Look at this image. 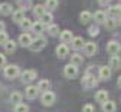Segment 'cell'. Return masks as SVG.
Here are the masks:
<instances>
[{"mask_svg": "<svg viewBox=\"0 0 121 112\" xmlns=\"http://www.w3.org/2000/svg\"><path fill=\"white\" fill-rule=\"evenodd\" d=\"M45 45H46V39H45L43 36L38 34V36H36V39L31 40V45L29 46V48H30L31 51H40V49L45 48Z\"/></svg>", "mask_w": 121, "mask_h": 112, "instance_id": "cell-1", "label": "cell"}, {"mask_svg": "<svg viewBox=\"0 0 121 112\" xmlns=\"http://www.w3.org/2000/svg\"><path fill=\"white\" fill-rule=\"evenodd\" d=\"M18 75H20V67H18L17 64H8V66L4 67V76L6 78L13 79V78H17Z\"/></svg>", "mask_w": 121, "mask_h": 112, "instance_id": "cell-2", "label": "cell"}, {"mask_svg": "<svg viewBox=\"0 0 121 112\" xmlns=\"http://www.w3.org/2000/svg\"><path fill=\"white\" fill-rule=\"evenodd\" d=\"M64 76L69 78V79H73L78 76V66H75V64H70L69 63L66 67H64Z\"/></svg>", "mask_w": 121, "mask_h": 112, "instance_id": "cell-3", "label": "cell"}, {"mask_svg": "<svg viewBox=\"0 0 121 112\" xmlns=\"http://www.w3.org/2000/svg\"><path fill=\"white\" fill-rule=\"evenodd\" d=\"M82 85L85 87V88H93V87H96V85H97L96 76H93L91 73H87L85 76L82 78Z\"/></svg>", "mask_w": 121, "mask_h": 112, "instance_id": "cell-4", "label": "cell"}, {"mask_svg": "<svg viewBox=\"0 0 121 112\" xmlns=\"http://www.w3.org/2000/svg\"><path fill=\"white\" fill-rule=\"evenodd\" d=\"M36 76H38V72L36 70H24L21 73V81L26 84H30L31 81H35Z\"/></svg>", "mask_w": 121, "mask_h": 112, "instance_id": "cell-5", "label": "cell"}, {"mask_svg": "<svg viewBox=\"0 0 121 112\" xmlns=\"http://www.w3.org/2000/svg\"><path fill=\"white\" fill-rule=\"evenodd\" d=\"M55 102V94L52 91H45L43 94H42V103H43L45 106H51Z\"/></svg>", "mask_w": 121, "mask_h": 112, "instance_id": "cell-6", "label": "cell"}, {"mask_svg": "<svg viewBox=\"0 0 121 112\" xmlns=\"http://www.w3.org/2000/svg\"><path fill=\"white\" fill-rule=\"evenodd\" d=\"M31 40H33V37H31L29 33H22V34L20 36V39H18L20 45L24 46V48H29V46L31 45Z\"/></svg>", "mask_w": 121, "mask_h": 112, "instance_id": "cell-7", "label": "cell"}, {"mask_svg": "<svg viewBox=\"0 0 121 112\" xmlns=\"http://www.w3.org/2000/svg\"><path fill=\"white\" fill-rule=\"evenodd\" d=\"M55 54H57V57H60V58L67 57V54H69V48H67V45H66V43L58 45L57 48H55Z\"/></svg>", "mask_w": 121, "mask_h": 112, "instance_id": "cell-8", "label": "cell"}, {"mask_svg": "<svg viewBox=\"0 0 121 112\" xmlns=\"http://www.w3.org/2000/svg\"><path fill=\"white\" fill-rule=\"evenodd\" d=\"M38 93H39V90H38V87H35V85H29V87L26 88V97H27V99H30V100L36 99Z\"/></svg>", "mask_w": 121, "mask_h": 112, "instance_id": "cell-9", "label": "cell"}, {"mask_svg": "<svg viewBox=\"0 0 121 112\" xmlns=\"http://www.w3.org/2000/svg\"><path fill=\"white\" fill-rule=\"evenodd\" d=\"M96 51H97V45L94 43V42H87V43H84V52H85L87 55L96 54Z\"/></svg>", "mask_w": 121, "mask_h": 112, "instance_id": "cell-10", "label": "cell"}, {"mask_svg": "<svg viewBox=\"0 0 121 112\" xmlns=\"http://www.w3.org/2000/svg\"><path fill=\"white\" fill-rule=\"evenodd\" d=\"M108 15H109V18H117L121 15V6L120 4H115V6H111L109 9H108Z\"/></svg>", "mask_w": 121, "mask_h": 112, "instance_id": "cell-11", "label": "cell"}, {"mask_svg": "<svg viewBox=\"0 0 121 112\" xmlns=\"http://www.w3.org/2000/svg\"><path fill=\"white\" fill-rule=\"evenodd\" d=\"M106 51H108L109 54H112V55H115L120 51V43H117L115 40H111V42H108V45H106Z\"/></svg>", "mask_w": 121, "mask_h": 112, "instance_id": "cell-12", "label": "cell"}, {"mask_svg": "<svg viewBox=\"0 0 121 112\" xmlns=\"http://www.w3.org/2000/svg\"><path fill=\"white\" fill-rule=\"evenodd\" d=\"M60 37H61V42L63 43H70V42L73 40V34H72V31L70 30H64V31H61L60 33Z\"/></svg>", "mask_w": 121, "mask_h": 112, "instance_id": "cell-13", "label": "cell"}, {"mask_svg": "<svg viewBox=\"0 0 121 112\" xmlns=\"http://www.w3.org/2000/svg\"><path fill=\"white\" fill-rule=\"evenodd\" d=\"M93 18H94L96 24H105V21H106V12H103V11H97L94 15H93Z\"/></svg>", "mask_w": 121, "mask_h": 112, "instance_id": "cell-14", "label": "cell"}, {"mask_svg": "<svg viewBox=\"0 0 121 112\" xmlns=\"http://www.w3.org/2000/svg\"><path fill=\"white\" fill-rule=\"evenodd\" d=\"M111 75H112V69H111V67H108V66L100 67V79L108 81V79L111 78Z\"/></svg>", "mask_w": 121, "mask_h": 112, "instance_id": "cell-15", "label": "cell"}, {"mask_svg": "<svg viewBox=\"0 0 121 112\" xmlns=\"http://www.w3.org/2000/svg\"><path fill=\"white\" fill-rule=\"evenodd\" d=\"M24 13H26V11H22V9H17L15 12H12V20L15 21V22H21L26 18Z\"/></svg>", "mask_w": 121, "mask_h": 112, "instance_id": "cell-16", "label": "cell"}, {"mask_svg": "<svg viewBox=\"0 0 121 112\" xmlns=\"http://www.w3.org/2000/svg\"><path fill=\"white\" fill-rule=\"evenodd\" d=\"M96 100L99 102V103H105V102L108 100V91L106 90H99L96 93Z\"/></svg>", "mask_w": 121, "mask_h": 112, "instance_id": "cell-17", "label": "cell"}, {"mask_svg": "<svg viewBox=\"0 0 121 112\" xmlns=\"http://www.w3.org/2000/svg\"><path fill=\"white\" fill-rule=\"evenodd\" d=\"M102 109H103V112H115V102L106 100L105 103H102Z\"/></svg>", "mask_w": 121, "mask_h": 112, "instance_id": "cell-18", "label": "cell"}, {"mask_svg": "<svg viewBox=\"0 0 121 112\" xmlns=\"http://www.w3.org/2000/svg\"><path fill=\"white\" fill-rule=\"evenodd\" d=\"M31 30H33L36 34H40L42 31L45 30V24H43L42 21H36V22H33V24H31Z\"/></svg>", "mask_w": 121, "mask_h": 112, "instance_id": "cell-19", "label": "cell"}, {"mask_svg": "<svg viewBox=\"0 0 121 112\" xmlns=\"http://www.w3.org/2000/svg\"><path fill=\"white\" fill-rule=\"evenodd\" d=\"M70 43H72V48L78 51V49L84 48V43H85V42H84L82 37H73V40L70 42Z\"/></svg>", "mask_w": 121, "mask_h": 112, "instance_id": "cell-20", "label": "cell"}, {"mask_svg": "<svg viewBox=\"0 0 121 112\" xmlns=\"http://www.w3.org/2000/svg\"><path fill=\"white\" fill-rule=\"evenodd\" d=\"M82 63H84V57H82L81 54H78V52L72 54V57H70V64L79 66V64H82Z\"/></svg>", "mask_w": 121, "mask_h": 112, "instance_id": "cell-21", "label": "cell"}, {"mask_svg": "<svg viewBox=\"0 0 121 112\" xmlns=\"http://www.w3.org/2000/svg\"><path fill=\"white\" fill-rule=\"evenodd\" d=\"M109 67H111V69H120V67H121V60H120V57H117V54L111 57Z\"/></svg>", "mask_w": 121, "mask_h": 112, "instance_id": "cell-22", "label": "cell"}, {"mask_svg": "<svg viewBox=\"0 0 121 112\" xmlns=\"http://www.w3.org/2000/svg\"><path fill=\"white\" fill-rule=\"evenodd\" d=\"M11 102L13 105H18V103H21V100H22V94L20 91H13V93H11Z\"/></svg>", "mask_w": 121, "mask_h": 112, "instance_id": "cell-23", "label": "cell"}, {"mask_svg": "<svg viewBox=\"0 0 121 112\" xmlns=\"http://www.w3.org/2000/svg\"><path fill=\"white\" fill-rule=\"evenodd\" d=\"M0 13H2V15H11L12 6L9 3H0Z\"/></svg>", "mask_w": 121, "mask_h": 112, "instance_id": "cell-24", "label": "cell"}, {"mask_svg": "<svg viewBox=\"0 0 121 112\" xmlns=\"http://www.w3.org/2000/svg\"><path fill=\"white\" fill-rule=\"evenodd\" d=\"M4 46V51H6L8 54H12V52H15V49H17V43L13 40H8L6 43L3 45Z\"/></svg>", "mask_w": 121, "mask_h": 112, "instance_id": "cell-25", "label": "cell"}, {"mask_svg": "<svg viewBox=\"0 0 121 112\" xmlns=\"http://www.w3.org/2000/svg\"><path fill=\"white\" fill-rule=\"evenodd\" d=\"M45 12H46V9H45V6H42V4H36V6H33V15L35 17L40 18Z\"/></svg>", "mask_w": 121, "mask_h": 112, "instance_id": "cell-26", "label": "cell"}, {"mask_svg": "<svg viewBox=\"0 0 121 112\" xmlns=\"http://www.w3.org/2000/svg\"><path fill=\"white\" fill-rule=\"evenodd\" d=\"M49 87H51V82L48 81V79H42V81L39 82V85H38V90L42 91V93H45V91L49 90Z\"/></svg>", "mask_w": 121, "mask_h": 112, "instance_id": "cell-27", "label": "cell"}, {"mask_svg": "<svg viewBox=\"0 0 121 112\" xmlns=\"http://www.w3.org/2000/svg\"><path fill=\"white\" fill-rule=\"evenodd\" d=\"M91 18H93V15L88 11H84V12H81V15H79V20H81V22L82 24H88V22L91 21Z\"/></svg>", "mask_w": 121, "mask_h": 112, "instance_id": "cell-28", "label": "cell"}, {"mask_svg": "<svg viewBox=\"0 0 121 112\" xmlns=\"http://www.w3.org/2000/svg\"><path fill=\"white\" fill-rule=\"evenodd\" d=\"M57 6H58V0H46V3H45L46 11H55Z\"/></svg>", "mask_w": 121, "mask_h": 112, "instance_id": "cell-29", "label": "cell"}, {"mask_svg": "<svg viewBox=\"0 0 121 112\" xmlns=\"http://www.w3.org/2000/svg\"><path fill=\"white\" fill-rule=\"evenodd\" d=\"M48 33H49V36H52V37L58 36L60 34V27L55 26V24H49L48 26Z\"/></svg>", "mask_w": 121, "mask_h": 112, "instance_id": "cell-30", "label": "cell"}, {"mask_svg": "<svg viewBox=\"0 0 121 112\" xmlns=\"http://www.w3.org/2000/svg\"><path fill=\"white\" fill-rule=\"evenodd\" d=\"M117 20L115 18H106V21H105V26H106V29L108 30H114L115 27H117Z\"/></svg>", "mask_w": 121, "mask_h": 112, "instance_id": "cell-31", "label": "cell"}, {"mask_svg": "<svg viewBox=\"0 0 121 112\" xmlns=\"http://www.w3.org/2000/svg\"><path fill=\"white\" fill-rule=\"evenodd\" d=\"M31 24H33V22H31L29 18H24V20H22L21 22H20V26H21V29H22V31H27V30H30L31 29Z\"/></svg>", "mask_w": 121, "mask_h": 112, "instance_id": "cell-32", "label": "cell"}, {"mask_svg": "<svg viewBox=\"0 0 121 112\" xmlns=\"http://www.w3.org/2000/svg\"><path fill=\"white\" fill-rule=\"evenodd\" d=\"M18 4H20V9L27 11L29 8H31V0H18Z\"/></svg>", "mask_w": 121, "mask_h": 112, "instance_id": "cell-33", "label": "cell"}, {"mask_svg": "<svg viewBox=\"0 0 121 112\" xmlns=\"http://www.w3.org/2000/svg\"><path fill=\"white\" fill-rule=\"evenodd\" d=\"M40 21L43 22V24H49V22L52 21V13H51V12H45L43 15L40 17Z\"/></svg>", "mask_w": 121, "mask_h": 112, "instance_id": "cell-34", "label": "cell"}, {"mask_svg": "<svg viewBox=\"0 0 121 112\" xmlns=\"http://www.w3.org/2000/svg\"><path fill=\"white\" fill-rule=\"evenodd\" d=\"M15 112H29V106L21 102V103L15 105Z\"/></svg>", "mask_w": 121, "mask_h": 112, "instance_id": "cell-35", "label": "cell"}, {"mask_svg": "<svg viewBox=\"0 0 121 112\" xmlns=\"http://www.w3.org/2000/svg\"><path fill=\"white\" fill-rule=\"evenodd\" d=\"M8 40H9L8 34L4 33V31H0V45H4V43H6Z\"/></svg>", "mask_w": 121, "mask_h": 112, "instance_id": "cell-36", "label": "cell"}, {"mask_svg": "<svg viewBox=\"0 0 121 112\" xmlns=\"http://www.w3.org/2000/svg\"><path fill=\"white\" fill-rule=\"evenodd\" d=\"M88 31H90L91 36H97V34H99V27H97V26H91L90 29H88Z\"/></svg>", "mask_w": 121, "mask_h": 112, "instance_id": "cell-37", "label": "cell"}, {"mask_svg": "<svg viewBox=\"0 0 121 112\" xmlns=\"http://www.w3.org/2000/svg\"><path fill=\"white\" fill-rule=\"evenodd\" d=\"M82 112H94V106H93V105H90V103L84 105V108H82Z\"/></svg>", "mask_w": 121, "mask_h": 112, "instance_id": "cell-38", "label": "cell"}, {"mask_svg": "<svg viewBox=\"0 0 121 112\" xmlns=\"http://www.w3.org/2000/svg\"><path fill=\"white\" fill-rule=\"evenodd\" d=\"M4 66H6V57H4V54H0V67Z\"/></svg>", "mask_w": 121, "mask_h": 112, "instance_id": "cell-39", "label": "cell"}, {"mask_svg": "<svg viewBox=\"0 0 121 112\" xmlns=\"http://www.w3.org/2000/svg\"><path fill=\"white\" fill-rule=\"evenodd\" d=\"M97 2H99L100 6H108V4L111 3V0H97Z\"/></svg>", "mask_w": 121, "mask_h": 112, "instance_id": "cell-40", "label": "cell"}, {"mask_svg": "<svg viewBox=\"0 0 121 112\" xmlns=\"http://www.w3.org/2000/svg\"><path fill=\"white\" fill-rule=\"evenodd\" d=\"M0 31H4V22L0 21Z\"/></svg>", "mask_w": 121, "mask_h": 112, "instance_id": "cell-41", "label": "cell"}, {"mask_svg": "<svg viewBox=\"0 0 121 112\" xmlns=\"http://www.w3.org/2000/svg\"><path fill=\"white\" fill-rule=\"evenodd\" d=\"M118 87H120V88H121V76H120V78H118Z\"/></svg>", "mask_w": 121, "mask_h": 112, "instance_id": "cell-42", "label": "cell"}, {"mask_svg": "<svg viewBox=\"0 0 121 112\" xmlns=\"http://www.w3.org/2000/svg\"><path fill=\"white\" fill-rule=\"evenodd\" d=\"M117 22H120V24H121V15L118 17V21H117Z\"/></svg>", "mask_w": 121, "mask_h": 112, "instance_id": "cell-43", "label": "cell"}]
</instances>
